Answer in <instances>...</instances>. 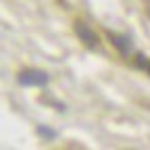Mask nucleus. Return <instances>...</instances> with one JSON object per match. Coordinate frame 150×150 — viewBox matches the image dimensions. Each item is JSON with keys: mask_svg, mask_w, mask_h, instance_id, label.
Instances as JSON below:
<instances>
[{"mask_svg": "<svg viewBox=\"0 0 150 150\" xmlns=\"http://www.w3.org/2000/svg\"><path fill=\"white\" fill-rule=\"evenodd\" d=\"M146 69H148V73H150V61H148V65H146Z\"/></svg>", "mask_w": 150, "mask_h": 150, "instance_id": "nucleus-5", "label": "nucleus"}, {"mask_svg": "<svg viewBox=\"0 0 150 150\" xmlns=\"http://www.w3.org/2000/svg\"><path fill=\"white\" fill-rule=\"evenodd\" d=\"M75 33L79 35L81 42H86V46H90V48H96L98 46V35L94 33L86 23H75Z\"/></svg>", "mask_w": 150, "mask_h": 150, "instance_id": "nucleus-2", "label": "nucleus"}, {"mask_svg": "<svg viewBox=\"0 0 150 150\" xmlns=\"http://www.w3.org/2000/svg\"><path fill=\"white\" fill-rule=\"evenodd\" d=\"M108 38H110V42L112 44H115L123 54H129L131 52V48H134V46H131V40H129V38L127 35H119V33H108Z\"/></svg>", "mask_w": 150, "mask_h": 150, "instance_id": "nucleus-3", "label": "nucleus"}, {"mask_svg": "<svg viewBox=\"0 0 150 150\" xmlns=\"http://www.w3.org/2000/svg\"><path fill=\"white\" fill-rule=\"evenodd\" d=\"M17 81L21 86H27V88H33V86H44L48 83V73L46 71H40V69H25L19 73Z\"/></svg>", "mask_w": 150, "mask_h": 150, "instance_id": "nucleus-1", "label": "nucleus"}, {"mask_svg": "<svg viewBox=\"0 0 150 150\" xmlns=\"http://www.w3.org/2000/svg\"><path fill=\"white\" fill-rule=\"evenodd\" d=\"M40 134H42V136H46V138H54V131H50V129H44V127H40Z\"/></svg>", "mask_w": 150, "mask_h": 150, "instance_id": "nucleus-4", "label": "nucleus"}]
</instances>
